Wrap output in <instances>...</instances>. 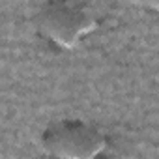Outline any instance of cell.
<instances>
[{
  "label": "cell",
  "mask_w": 159,
  "mask_h": 159,
  "mask_svg": "<svg viewBox=\"0 0 159 159\" xmlns=\"http://www.w3.org/2000/svg\"><path fill=\"white\" fill-rule=\"evenodd\" d=\"M38 34L58 49H75L98 26L96 17L83 6L49 2L34 15Z\"/></svg>",
  "instance_id": "obj_1"
},
{
  "label": "cell",
  "mask_w": 159,
  "mask_h": 159,
  "mask_svg": "<svg viewBox=\"0 0 159 159\" xmlns=\"http://www.w3.org/2000/svg\"><path fill=\"white\" fill-rule=\"evenodd\" d=\"M43 150L54 159H98L107 150V137L83 120H58L41 135Z\"/></svg>",
  "instance_id": "obj_2"
},
{
  "label": "cell",
  "mask_w": 159,
  "mask_h": 159,
  "mask_svg": "<svg viewBox=\"0 0 159 159\" xmlns=\"http://www.w3.org/2000/svg\"><path fill=\"white\" fill-rule=\"evenodd\" d=\"M148 8H150V10H153V11H159V2H153V4H148Z\"/></svg>",
  "instance_id": "obj_3"
}]
</instances>
